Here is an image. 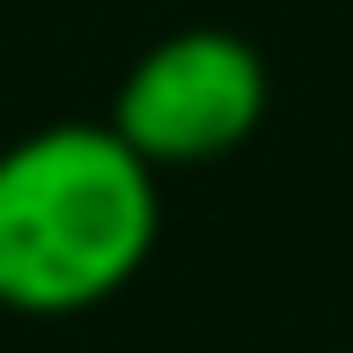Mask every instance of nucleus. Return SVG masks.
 <instances>
[{
    "mask_svg": "<svg viewBox=\"0 0 353 353\" xmlns=\"http://www.w3.org/2000/svg\"><path fill=\"white\" fill-rule=\"evenodd\" d=\"M154 228V162L110 118H59L0 148V309L81 316L110 302L148 265Z\"/></svg>",
    "mask_w": 353,
    "mask_h": 353,
    "instance_id": "1",
    "label": "nucleus"
},
{
    "mask_svg": "<svg viewBox=\"0 0 353 353\" xmlns=\"http://www.w3.org/2000/svg\"><path fill=\"white\" fill-rule=\"evenodd\" d=\"M265 103H272V81H265V59L250 37L176 30L125 66L110 125L154 170H192V162L236 154L265 125Z\"/></svg>",
    "mask_w": 353,
    "mask_h": 353,
    "instance_id": "2",
    "label": "nucleus"
}]
</instances>
